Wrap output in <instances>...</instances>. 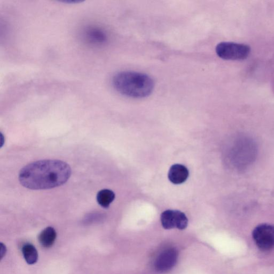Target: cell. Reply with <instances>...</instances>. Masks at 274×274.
Segmentation results:
<instances>
[{"label": "cell", "mask_w": 274, "mask_h": 274, "mask_svg": "<svg viewBox=\"0 0 274 274\" xmlns=\"http://www.w3.org/2000/svg\"><path fill=\"white\" fill-rule=\"evenodd\" d=\"M71 174V169L68 163L58 160H44L23 168L19 180L27 189L47 190L65 184Z\"/></svg>", "instance_id": "obj_1"}, {"label": "cell", "mask_w": 274, "mask_h": 274, "mask_svg": "<svg viewBox=\"0 0 274 274\" xmlns=\"http://www.w3.org/2000/svg\"><path fill=\"white\" fill-rule=\"evenodd\" d=\"M112 84L117 92L132 98L147 97L154 88V81L150 76L129 71L117 73L113 77Z\"/></svg>", "instance_id": "obj_2"}, {"label": "cell", "mask_w": 274, "mask_h": 274, "mask_svg": "<svg viewBox=\"0 0 274 274\" xmlns=\"http://www.w3.org/2000/svg\"><path fill=\"white\" fill-rule=\"evenodd\" d=\"M215 50L218 57L225 60H245L251 52L249 45L233 42L219 43Z\"/></svg>", "instance_id": "obj_3"}, {"label": "cell", "mask_w": 274, "mask_h": 274, "mask_svg": "<svg viewBox=\"0 0 274 274\" xmlns=\"http://www.w3.org/2000/svg\"><path fill=\"white\" fill-rule=\"evenodd\" d=\"M253 240L262 251H269L274 248V226L261 224L254 228L252 233Z\"/></svg>", "instance_id": "obj_4"}, {"label": "cell", "mask_w": 274, "mask_h": 274, "mask_svg": "<svg viewBox=\"0 0 274 274\" xmlns=\"http://www.w3.org/2000/svg\"><path fill=\"white\" fill-rule=\"evenodd\" d=\"M162 225L165 230L177 228L184 230L188 225V219L186 214L177 210H167L161 215Z\"/></svg>", "instance_id": "obj_5"}, {"label": "cell", "mask_w": 274, "mask_h": 274, "mask_svg": "<svg viewBox=\"0 0 274 274\" xmlns=\"http://www.w3.org/2000/svg\"><path fill=\"white\" fill-rule=\"evenodd\" d=\"M178 253L174 249H168L163 251L155 262V269L159 272H165L176 265Z\"/></svg>", "instance_id": "obj_6"}, {"label": "cell", "mask_w": 274, "mask_h": 274, "mask_svg": "<svg viewBox=\"0 0 274 274\" xmlns=\"http://www.w3.org/2000/svg\"><path fill=\"white\" fill-rule=\"evenodd\" d=\"M83 37L87 42L96 45H103L107 41V35L98 27H87L83 31Z\"/></svg>", "instance_id": "obj_7"}, {"label": "cell", "mask_w": 274, "mask_h": 274, "mask_svg": "<svg viewBox=\"0 0 274 274\" xmlns=\"http://www.w3.org/2000/svg\"><path fill=\"white\" fill-rule=\"evenodd\" d=\"M189 176L188 168L179 164L172 166L168 172V178L172 184L174 185L184 184L188 179Z\"/></svg>", "instance_id": "obj_8"}, {"label": "cell", "mask_w": 274, "mask_h": 274, "mask_svg": "<svg viewBox=\"0 0 274 274\" xmlns=\"http://www.w3.org/2000/svg\"><path fill=\"white\" fill-rule=\"evenodd\" d=\"M57 234L53 227L45 228L39 234L38 240L40 244L44 248H50L56 242Z\"/></svg>", "instance_id": "obj_9"}, {"label": "cell", "mask_w": 274, "mask_h": 274, "mask_svg": "<svg viewBox=\"0 0 274 274\" xmlns=\"http://www.w3.org/2000/svg\"><path fill=\"white\" fill-rule=\"evenodd\" d=\"M115 198L114 192L111 190L104 189L100 191L97 195L98 204L104 208H108Z\"/></svg>", "instance_id": "obj_10"}, {"label": "cell", "mask_w": 274, "mask_h": 274, "mask_svg": "<svg viewBox=\"0 0 274 274\" xmlns=\"http://www.w3.org/2000/svg\"><path fill=\"white\" fill-rule=\"evenodd\" d=\"M22 253L26 262L29 264H34L37 262L38 253L32 244H25L22 248Z\"/></svg>", "instance_id": "obj_11"}, {"label": "cell", "mask_w": 274, "mask_h": 274, "mask_svg": "<svg viewBox=\"0 0 274 274\" xmlns=\"http://www.w3.org/2000/svg\"><path fill=\"white\" fill-rule=\"evenodd\" d=\"M7 252V249L6 248L5 245L3 243H1V250H0V256L1 258L3 259L5 255V254Z\"/></svg>", "instance_id": "obj_12"}, {"label": "cell", "mask_w": 274, "mask_h": 274, "mask_svg": "<svg viewBox=\"0 0 274 274\" xmlns=\"http://www.w3.org/2000/svg\"><path fill=\"white\" fill-rule=\"evenodd\" d=\"M81 2H79V1H72V0H71V1H70V0H67V1H64L62 3L68 4H78Z\"/></svg>", "instance_id": "obj_13"}]
</instances>
